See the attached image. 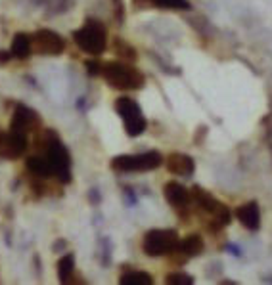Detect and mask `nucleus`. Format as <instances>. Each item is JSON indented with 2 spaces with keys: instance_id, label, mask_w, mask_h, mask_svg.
Instances as JSON below:
<instances>
[{
  "instance_id": "nucleus-5",
  "label": "nucleus",
  "mask_w": 272,
  "mask_h": 285,
  "mask_svg": "<svg viewBox=\"0 0 272 285\" xmlns=\"http://www.w3.org/2000/svg\"><path fill=\"white\" fill-rule=\"evenodd\" d=\"M178 232L173 228H165V230H150L144 234L142 238V251L148 256L157 258V256H165L171 254L173 249L178 243Z\"/></svg>"
},
{
  "instance_id": "nucleus-14",
  "label": "nucleus",
  "mask_w": 272,
  "mask_h": 285,
  "mask_svg": "<svg viewBox=\"0 0 272 285\" xmlns=\"http://www.w3.org/2000/svg\"><path fill=\"white\" fill-rule=\"evenodd\" d=\"M25 166H27V170H29L31 174L37 176V178H43V180L44 178H52V176H54L52 166H50L48 159H46L44 155H33V157H29Z\"/></svg>"
},
{
  "instance_id": "nucleus-1",
  "label": "nucleus",
  "mask_w": 272,
  "mask_h": 285,
  "mask_svg": "<svg viewBox=\"0 0 272 285\" xmlns=\"http://www.w3.org/2000/svg\"><path fill=\"white\" fill-rule=\"evenodd\" d=\"M37 142H39L37 146L44 152V157L52 166L56 180H60L62 184H69L71 182V157H69L67 148L58 138V134L52 130L41 132L37 136Z\"/></svg>"
},
{
  "instance_id": "nucleus-25",
  "label": "nucleus",
  "mask_w": 272,
  "mask_h": 285,
  "mask_svg": "<svg viewBox=\"0 0 272 285\" xmlns=\"http://www.w3.org/2000/svg\"><path fill=\"white\" fill-rule=\"evenodd\" d=\"M207 132H209V128H207V126H203V124L197 128L196 136H194V144H196V146H201V144H203L201 140H203V138L207 136Z\"/></svg>"
},
{
  "instance_id": "nucleus-26",
  "label": "nucleus",
  "mask_w": 272,
  "mask_h": 285,
  "mask_svg": "<svg viewBox=\"0 0 272 285\" xmlns=\"http://www.w3.org/2000/svg\"><path fill=\"white\" fill-rule=\"evenodd\" d=\"M224 249H226L230 254H234V256H241V247H239V245H234V243H226V245H224Z\"/></svg>"
},
{
  "instance_id": "nucleus-23",
  "label": "nucleus",
  "mask_w": 272,
  "mask_h": 285,
  "mask_svg": "<svg viewBox=\"0 0 272 285\" xmlns=\"http://www.w3.org/2000/svg\"><path fill=\"white\" fill-rule=\"evenodd\" d=\"M85 69L88 71L90 77H98L100 73H102V64L94 62V60H88V62H85Z\"/></svg>"
},
{
  "instance_id": "nucleus-12",
  "label": "nucleus",
  "mask_w": 272,
  "mask_h": 285,
  "mask_svg": "<svg viewBox=\"0 0 272 285\" xmlns=\"http://www.w3.org/2000/svg\"><path fill=\"white\" fill-rule=\"evenodd\" d=\"M165 164H167V170H169L171 174H176V176H186V178H190V176L196 172V161H194L190 155L178 154V152L169 155Z\"/></svg>"
},
{
  "instance_id": "nucleus-28",
  "label": "nucleus",
  "mask_w": 272,
  "mask_h": 285,
  "mask_svg": "<svg viewBox=\"0 0 272 285\" xmlns=\"http://www.w3.org/2000/svg\"><path fill=\"white\" fill-rule=\"evenodd\" d=\"M90 201H92V205H96V203L100 201V194L96 192V190H92V192H90Z\"/></svg>"
},
{
  "instance_id": "nucleus-24",
  "label": "nucleus",
  "mask_w": 272,
  "mask_h": 285,
  "mask_svg": "<svg viewBox=\"0 0 272 285\" xmlns=\"http://www.w3.org/2000/svg\"><path fill=\"white\" fill-rule=\"evenodd\" d=\"M113 4H115V18H117V22L123 23V18H125V4H123V0H113Z\"/></svg>"
},
{
  "instance_id": "nucleus-21",
  "label": "nucleus",
  "mask_w": 272,
  "mask_h": 285,
  "mask_svg": "<svg viewBox=\"0 0 272 285\" xmlns=\"http://www.w3.org/2000/svg\"><path fill=\"white\" fill-rule=\"evenodd\" d=\"M150 2L157 8H163V10H192L190 0H150Z\"/></svg>"
},
{
  "instance_id": "nucleus-7",
  "label": "nucleus",
  "mask_w": 272,
  "mask_h": 285,
  "mask_svg": "<svg viewBox=\"0 0 272 285\" xmlns=\"http://www.w3.org/2000/svg\"><path fill=\"white\" fill-rule=\"evenodd\" d=\"M31 46H33V52H37L39 56H60L66 50V40L56 31L39 29L31 36Z\"/></svg>"
},
{
  "instance_id": "nucleus-3",
  "label": "nucleus",
  "mask_w": 272,
  "mask_h": 285,
  "mask_svg": "<svg viewBox=\"0 0 272 285\" xmlns=\"http://www.w3.org/2000/svg\"><path fill=\"white\" fill-rule=\"evenodd\" d=\"M73 40H75L77 48L83 50L85 54L100 56L108 48V31L98 20L88 18L85 25L73 33Z\"/></svg>"
},
{
  "instance_id": "nucleus-18",
  "label": "nucleus",
  "mask_w": 272,
  "mask_h": 285,
  "mask_svg": "<svg viewBox=\"0 0 272 285\" xmlns=\"http://www.w3.org/2000/svg\"><path fill=\"white\" fill-rule=\"evenodd\" d=\"M121 285H152L153 278L148 272H142V270H129L125 274H121L119 278Z\"/></svg>"
},
{
  "instance_id": "nucleus-27",
  "label": "nucleus",
  "mask_w": 272,
  "mask_h": 285,
  "mask_svg": "<svg viewBox=\"0 0 272 285\" xmlns=\"http://www.w3.org/2000/svg\"><path fill=\"white\" fill-rule=\"evenodd\" d=\"M12 52H6V50H0V66H6L10 62Z\"/></svg>"
},
{
  "instance_id": "nucleus-19",
  "label": "nucleus",
  "mask_w": 272,
  "mask_h": 285,
  "mask_svg": "<svg viewBox=\"0 0 272 285\" xmlns=\"http://www.w3.org/2000/svg\"><path fill=\"white\" fill-rule=\"evenodd\" d=\"M75 274V256L73 254H66L60 258L58 262V278L62 284H67Z\"/></svg>"
},
{
  "instance_id": "nucleus-16",
  "label": "nucleus",
  "mask_w": 272,
  "mask_h": 285,
  "mask_svg": "<svg viewBox=\"0 0 272 285\" xmlns=\"http://www.w3.org/2000/svg\"><path fill=\"white\" fill-rule=\"evenodd\" d=\"M190 198L196 201L197 207H199V210H201V212H209V214H211V212L215 210V207L218 205L217 199L213 198L209 192H205V190H203L201 186H197V184L192 188V192H190Z\"/></svg>"
},
{
  "instance_id": "nucleus-20",
  "label": "nucleus",
  "mask_w": 272,
  "mask_h": 285,
  "mask_svg": "<svg viewBox=\"0 0 272 285\" xmlns=\"http://www.w3.org/2000/svg\"><path fill=\"white\" fill-rule=\"evenodd\" d=\"M113 50H115V54L119 56L121 60H125L129 64H134L138 60V54H136L134 46H131L129 42H125V40H121V38L113 40Z\"/></svg>"
},
{
  "instance_id": "nucleus-4",
  "label": "nucleus",
  "mask_w": 272,
  "mask_h": 285,
  "mask_svg": "<svg viewBox=\"0 0 272 285\" xmlns=\"http://www.w3.org/2000/svg\"><path fill=\"white\" fill-rule=\"evenodd\" d=\"M163 164V155L159 152H144L138 155H117L109 161L111 170L115 172H144V170H155Z\"/></svg>"
},
{
  "instance_id": "nucleus-29",
  "label": "nucleus",
  "mask_w": 272,
  "mask_h": 285,
  "mask_svg": "<svg viewBox=\"0 0 272 285\" xmlns=\"http://www.w3.org/2000/svg\"><path fill=\"white\" fill-rule=\"evenodd\" d=\"M67 243L64 242V240H60V242H56L54 243V251H64V249H62V247H66Z\"/></svg>"
},
{
  "instance_id": "nucleus-8",
  "label": "nucleus",
  "mask_w": 272,
  "mask_h": 285,
  "mask_svg": "<svg viewBox=\"0 0 272 285\" xmlns=\"http://www.w3.org/2000/svg\"><path fill=\"white\" fill-rule=\"evenodd\" d=\"M27 150V134L16 130H0V157L2 159H18Z\"/></svg>"
},
{
  "instance_id": "nucleus-15",
  "label": "nucleus",
  "mask_w": 272,
  "mask_h": 285,
  "mask_svg": "<svg viewBox=\"0 0 272 285\" xmlns=\"http://www.w3.org/2000/svg\"><path fill=\"white\" fill-rule=\"evenodd\" d=\"M10 52L14 58L18 60H27L33 54V46H31V36L27 33H16L14 40H12Z\"/></svg>"
},
{
  "instance_id": "nucleus-10",
  "label": "nucleus",
  "mask_w": 272,
  "mask_h": 285,
  "mask_svg": "<svg viewBox=\"0 0 272 285\" xmlns=\"http://www.w3.org/2000/svg\"><path fill=\"white\" fill-rule=\"evenodd\" d=\"M163 196L167 199V203L184 216L188 207H190V201H192L190 192L182 184H178V182H167L163 188Z\"/></svg>"
},
{
  "instance_id": "nucleus-2",
  "label": "nucleus",
  "mask_w": 272,
  "mask_h": 285,
  "mask_svg": "<svg viewBox=\"0 0 272 285\" xmlns=\"http://www.w3.org/2000/svg\"><path fill=\"white\" fill-rule=\"evenodd\" d=\"M102 77L106 78L111 88L131 92V90H140L146 84V78L140 73L138 67L131 66L129 62H109L102 64Z\"/></svg>"
},
{
  "instance_id": "nucleus-22",
  "label": "nucleus",
  "mask_w": 272,
  "mask_h": 285,
  "mask_svg": "<svg viewBox=\"0 0 272 285\" xmlns=\"http://www.w3.org/2000/svg\"><path fill=\"white\" fill-rule=\"evenodd\" d=\"M167 285H192L194 284V276L184 274V272H173L165 278Z\"/></svg>"
},
{
  "instance_id": "nucleus-17",
  "label": "nucleus",
  "mask_w": 272,
  "mask_h": 285,
  "mask_svg": "<svg viewBox=\"0 0 272 285\" xmlns=\"http://www.w3.org/2000/svg\"><path fill=\"white\" fill-rule=\"evenodd\" d=\"M211 224H209V228H211V232H218L222 230L224 226H228L230 222H232V210H230L224 203H220L218 201V205L215 207V210L211 212Z\"/></svg>"
},
{
  "instance_id": "nucleus-30",
  "label": "nucleus",
  "mask_w": 272,
  "mask_h": 285,
  "mask_svg": "<svg viewBox=\"0 0 272 285\" xmlns=\"http://www.w3.org/2000/svg\"><path fill=\"white\" fill-rule=\"evenodd\" d=\"M218 284L220 285H238V282H234V280H220Z\"/></svg>"
},
{
  "instance_id": "nucleus-11",
  "label": "nucleus",
  "mask_w": 272,
  "mask_h": 285,
  "mask_svg": "<svg viewBox=\"0 0 272 285\" xmlns=\"http://www.w3.org/2000/svg\"><path fill=\"white\" fill-rule=\"evenodd\" d=\"M234 216L238 218V222L249 232H257L261 228V208L257 201H247L243 205L236 207Z\"/></svg>"
},
{
  "instance_id": "nucleus-13",
  "label": "nucleus",
  "mask_w": 272,
  "mask_h": 285,
  "mask_svg": "<svg viewBox=\"0 0 272 285\" xmlns=\"http://www.w3.org/2000/svg\"><path fill=\"white\" fill-rule=\"evenodd\" d=\"M203 247H205L203 238H201L199 234H190V236H186L184 240H178L173 252L180 254V258L186 260V258H194L197 254H201V252H203Z\"/></svg>"
},
{
  "instance_id": "nucleus-6",
  "label": "nucleus",
  "mask_w": 272,
  "mask_h": 285,
  "mask_svg": "<svg viewBox=\"0 0 272 285\" xmlns=\"http://www.w3.org/2000/svg\"><path fill=\"white\" fill-rule=\"evenodd\" d=\"M115 111L119 113V117L123 119V122H125V132H127L129 136L136 138V136H140V134L146 132L148 121H146V117L142 115L140 106L132 98L123 96V98L115 100Z\"/></svg>"
},
{
  "instance_id": "nucleus-9",
  "label": "nucleus",
  "mask_w": 272,
  "mask_h": 285,
  "mask_svg": "<svg viewBox=\"0 0 272 285\" xmlns=\"http://www.w3.org/2000/svg\"><path fill=\"white\" fill-rule=\"evenodd\" d=\"M41 117L39 113L27 106H18L14 111V117L10 122V130L22 132V134H29V132H37L41 130Z\"/></svg>"
}]
</instances>
